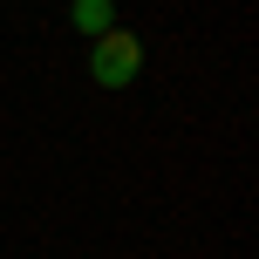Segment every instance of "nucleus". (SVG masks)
<instances>
[{
	"label": "nucleus",
	"mask_w": 259,
	"mask_h": 259,
	"mask_svg": "<svg viewBox=\"0 0 259 259\" xmlns=\"http://www.w3.org/2000/svg\"><path fill=\"white\" fill-rule=\"evenodd\" d=\"M68 21H75V34H109V27H116V0H75V7H68Z\"/></svg>",
	"instance_id": "f03ea898"
},
{
	"label": "nucleus",
	"mask_w": 259,
	"mask_h": 259,
	"mask_svg": "<svg viewBox=\"0 0 259 259\" xmlns=\"http://www.w3.org/2000/svg\"><path fill=\"white\" fill-rule=\"evenodd\" d=\"M89 75L103 82V89H130V82L143 75V41L130 34V27L96 34V41H89Z\"/></svg>",
	"instance_id": "f257e3e1"
}]
</instances>
